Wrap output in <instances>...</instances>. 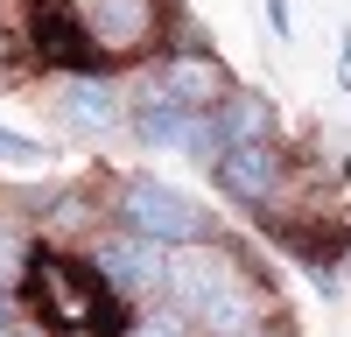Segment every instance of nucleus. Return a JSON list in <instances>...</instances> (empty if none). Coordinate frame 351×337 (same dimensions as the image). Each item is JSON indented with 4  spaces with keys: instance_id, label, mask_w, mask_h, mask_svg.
Wrapping results in <instances>:
<instances>
[{
    "instance_id": "nucleus-1",
    "label": "nucleus",
    "mask_w": 351,
    "mask_h": 337,
    "mask_svg": "<svg viewBox=\"0 0 351 337\" xmlns=\"http://www.w3.org/2000/svg\"><path fill=\"white\" fill-rule=\"evenodd\" d=\"M112 218L127 225V232L155 239V246H190V239H211V218L176 183L148 176V168H127V176H112Z\"/></svg>"
},
{
    "instance_id": "nucleus-2",
    "label": "nucleus",
    "mask_w": 351,
    "mask_h": 337,
    "mask_svg": "<svg viewBox=\"0 0 351 337\" xmlns=\"http://www.w3.org/2000/svg\"><path fill=\"white\" fill-rule=\"evenodd\" d=\"M84 260H92V274L120 302H141V309L169 302V246L127 232V225H99V232L84 239Z\"/></svg>"
},
{
    "instance_id": "nucleus-3",
    "label": "nucleus",
    "mask_w": 351,
    "mask_h": 337,
    "mask_svg": "<svg viewBox=\"0 0 351 337\" xmlns=\"http://www.w3.org/2000/svg\"><path fill=\"white\" fill-rule=\"evenodd\" d=\"M246 281V260L218 239H190V246H169V302L183 309V316L197 323L204 309H211L225 288H239Z\"/></svg>"
},
{
    "instance_id": "nucleus-4",
    "label": "nucleus",
    "mask_w": 351,
    "mask_h": 337,
    "mask_svg": "<svg viewBox=\"0 0 351 337\" xmlns=\"http://www.w3.org/2000/svg\"><path fill=\"white\" fill-rule=\"evenodd\" d=\"M84 36H92L99 56H148L155 36L169 28V0H84Z\"/></svg>"
},
{
    "instance_id": "nucleus-5",
    "label": "nucleus",
    "mask_w": 351,
    "mask_h": 337,
    "mask_svg": "<svg viewBox=\"0 0 351 337\" xmlns=\"http://www.w3.org/2000/svg\"><path fill=\"white\" fill-rule=\"evenodd\" d=\"M148 84L162 99H176L183 112H218L232 92H239V77H232V64L218 49H169L162 64L148 71Z\"/></svg>"
},
{
    "instance_id": "nucleus-6",
    "label": "nucleus",
    "mask_w": 351,
    "mask_h": 337,
    "mask_svg": "<svg viewBox=\"0 0 351 337\" xmlns=\"http://www.w3.org/2000/svg\"><path fill=\"white\" fill-rule=\"evenodd\" d=\"M56 120H64L71 134H120L127 127V92H120V77H106V71H71V77H56Z\"/></svg>"
},
{
    "instance_id": "nucleus-7",
    "label": "nucleus",
    "mask_w": 351,
    "mask_h": 337,
    "mask_svg": "<svg viewBox=\"0 0 351 337\" xmlns=\"http://www.w3.org/2000/svg\"><path fill=\"white\" fill-rule=\"evenodd\" d=\"M218 190L232 197V204H267V197L288 183V155L274 148V140H260V148H225V162L211 168Z\"/></svg>"
},
{
    "instance_id": "nucleus-8",
    "label": "nucleus",
    "mask_w": 351,
    "mask_h": 337,
    "mask_svg": "<svg viewBox=\"0 0 351 337\" xmlns=\"http://www.w3.org/2000/svg\"><path fill=\"white\" fill-rule=\"evenodd\" d=\"M190 120H197V112H183V105H176V99H162L155 92V84H141V92H134V112H127V134L141 140V148H183V140H190Z\"/></svg>"
},
{
    "instance_id": "nucleus-9",
    "label": "nucleus",
    "mask_w": 351,
    "mask_h": 337,
    "mask_svg": "<svg viewBox=\"0 0 351 337\" xmlns=\"http://www.w3.org/2000/svg\"><path fill=\"white\" fill-rule=\"evenodd\" d=\"M267 288L260 281H239V288H225L211 309L197 316V337H253V330H267Z\"/></svg>"
},
{
    "instance_id": "nucleus-10",
    "label": "nucleus",
    "mask_w": 351,
    "mask_h": 337,
    "mask_svg": "<svg viewBox=\"0 0 351 337\" xmlns=\"http://www.w3.org/2000/svg\"><path fill=\"white\" fill-rule=\"evenodd\" d=\"M218 134H225V148H260V140H274V127H281V112H274V99L267 92H253V84H239L218 112Z\"/></svg>"
},
{
    "instance_id": "nucleus-11",
    "label": "nucleus",
    "mask_w": 351,
    "mask_h": 337,
    "mask_svg": "<svg viewBox=\"0 0 351 337\" xmlns=\"http://www.w3.org/2000/svg\"><path fill=\"white\" fill-rule=\"evenodd\" d=\"M127 337H197V323L176 302H155V309H141V316L127 323Z\"/></svg>"
},
{
    "instance_id": "nucleus-12",
    "label": "nucleus",
    "mask_w": 351,
    "mask_h": 337,
    "mask_svg": "<svg viewBox=\"0 0 351 337\" xmlns=\"http://www.w3.org/2000/svg\"><path fill=\"white\" fill-rule=\"evenodd\" d=\"M36 267V253H28V239L14 232L8 218H0V281H8V288H21V274Z\"/></svg>"
},
{
    "instance_id": "nucleus-13",
    "label": "nucleus",
    "mask_w": 351,
    "mask_h": 337,
    "mask_svg": "<svg viewBox=\"0 0 351 337\" xmlns=\"http://www.w3.org/2000/svg\"><path fill=\"white\" fill-rule=\"evenodd\" d=\"M0 162L36 168V162H49V148H43V140H28V134H14V127H0Z\"/></svg>"
},
{
    "instance_id": "nucleus-14",
    "label": "nucleus",
    "mask_w": 351,
    "mask_h": 337,
    "mask_svg": "<svg viewBox=\"0 0 351 337\" xmlns=\"http://www.w3.org/2000/svg\"><path fill=\"white\" fill-rule=\"evenodd\" d=\"M14 323H21V295L0 281V337H14Z\"/></svg>"
},
{
    "instance_id": "nucleus-15",
    "label": "nucleus",
    "mask_w": 351,
    "mask_h": 337,
    "mask_svg": "<svg viewBox=\"0 0 351 337\" xmlns=\"http://www.w3.org/2000/svg\"><path fill=\"white\" fill-rule=\"evenodd\" d=\"M267 8H274V14H267V28H274V36L288 42V36H295V21H288V0H267Z\"/></svg>"
},
{
    "instance_id": "nucleus-16",
    "label": "nucleus",
    "mask_w": 351,
    "mask_h": 337,
    "mask_svg": "<svg viewBox=\"0 0 351 337\" xmlns=\"http://www.w3.org/2000/svg\"><path fill=\"white\" fill-rule=\"evenodd\" d=\"M337 84L351 92V28H344V42H337Z\"/></svg>"
},
{
    "instance_id": "nucleus-17",
    "label": "nucleus",
    "mask_w": 351,
    "mask_h": 337,
    "mask_svg": "<svg viewBox=\"0 0 351 337\" xmlns=\"http://www.w3.org/2000/svg\"><path fill=\"white\" fill-rule=\"evenodd\" d=\"M253 337H288V330H281V323H267V330H253Z\"/></svg>"
},
{
    "instance_id": "nucleus-18",
    "label": "nucleus",
    "mask_w": 351,
    "mask_h": 337,
    "mask_svg": "<svg viewBox=\"0 0 351 337\" xmlns=\"http://www.w3.org/2000/svg\"><path fill=\"white\" fill-rule=\"evenodd\" d=\"M14 337H36V330H14Z\"/></svg>"
}]
</instances>
